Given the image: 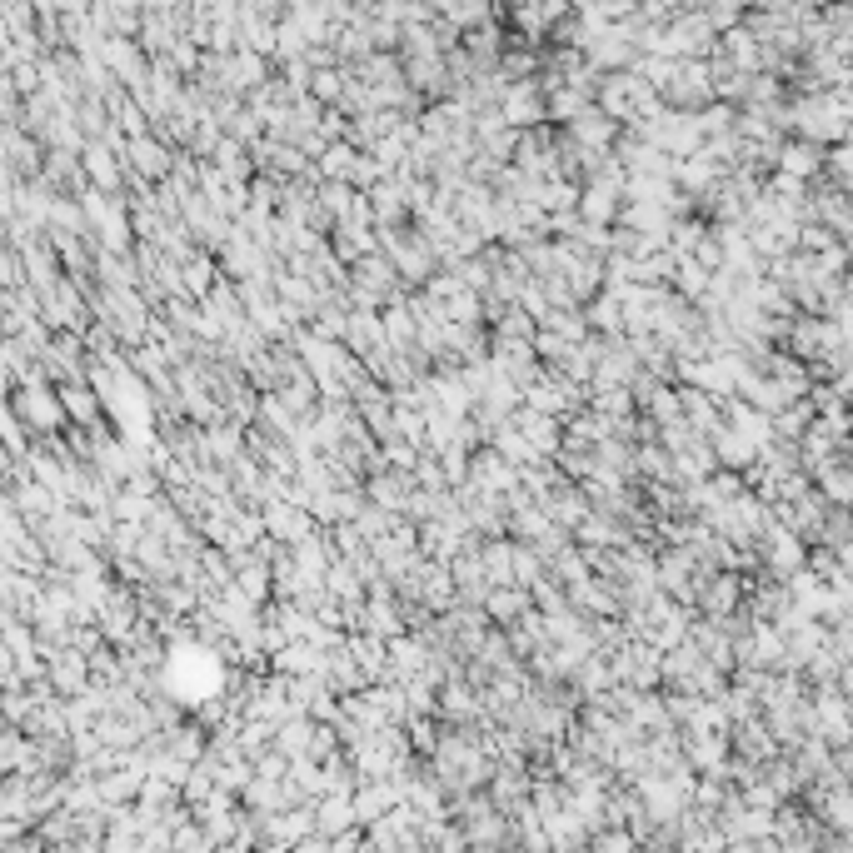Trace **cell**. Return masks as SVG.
Segmentation results:
<instances>
[{
	"label": "cell",
	"instance_id": "cell-2",
	"mask_svg": "<svg viewBox=\"0 0 853 853\" xmlns=\"http://www.w3.org/2000/svg\"><path fill=\"white\" fill-rule=\"evenodd\" d=\"M55 400H60V410H65V420H80V425H95V415H100V400L85 390V385H60L55 390Z\"/></svg>",
	"mask_w": 853,
	"mask_h": 853
},
{
	"label": "cell",
	"instance_id": "cell-1",
	"mask_svg": "<svg viewBox=\"0 0 853 853\" xmlns=\"http://www.w3.org/2000/svg\"><path fill=\"white\" fill-rule=\"evenodd\" d=\"M10 415H15V425H20V429H30V434H45V439L65 425V410H60L55 390H45V385H35V380L15 385V395H10Z\"/></svg>",
	"mask_w": 853,
	"mask_h": 853
},
{
	"label": "cell",
	"instance_id": "cell-3",
	"mask_svg": "<svg viewBox=\"0 0 853 853\" xmlns=\"http://www.w3.org/2000/svg\"><path fill=\"white\" fill-rule=\"evenodd\" d=\"M130 160H135L145 175H160V170H165V155H160L150 140H135V145H130Z\"/></svg>",
	"mask_w": 853,
	"mask_h": 853
},
{
	"label": "cell",
	"instance_id": "cell-4",
	"mask_svg": "<svg viewBox=\"0 0 853 853\" xmlns=\"http://www.w3.org/2000/svg\"><path fill=\"white\" fill-rule=\"evenodd\" d=\"M85 170H90V175H95V180H100V185H105V190H110V185H115V180H120V170H115V165H110V155H105V150H100V145H95V150H90V155H85Z\"/></svg>",
	"mask_w": 853,
	"mask_h": 853
}]
</instances>
